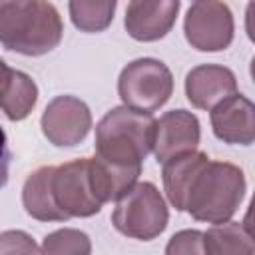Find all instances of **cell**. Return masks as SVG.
<instances>
[{
  "instance_id": "6da1fadb",
  "label": "cell",
  "mask_w": 255,
  "mask_h": 255,
  "mask_svg": "<svg viewBox=\"0 0 255 255\" xmlns=\"http://www.w3.org/2000/svg\"><path fill=\"white\" fill-rule=\"evenodd\" d=\"M64 36V22L58 8L44 0H2L0 42L4 50L22 56H44Z\"/></svg>"
},
{
  "instance_id": "7a4b0ae2",
  "label": "cell",
  "mask_w": 255,
  "mask_h": 255,
  "mask_svg": "<svg viewBox=\"0 0 255 255\" xmlns=\"http://www.w3.org/2000/svg\"><path fill=\"white\" fill-rule=\"evenodd\" d=\"M155 118L128 106H116L96 126V155L122 167H141L153 151Z\"/></svg>"
},
{
  "instance_id": "3957f363",
  "label": "cell",
  "mask_w": 255,
  "mask_h": 255,
  "mask_svg": "<svg viewBox=\"0 0 255 255\" xmlns=\"http://www.w3.org/2000/svg\"><path fill=\"white\" fill-rule=\"evenodd\" d=\"M247 181L239 165L229 161H209L193 179L185 211L203 223H227L245 197Z\"/></svg>"
},
{
  "instance_id": "277c9868",
  "label": "cell",
  "mask_w": 255,
  "mask_h": 255,
  "mask_svg": "<svg viewBox=\"0 0 255 255\" xmlns=\"http://www.w3.org/2000/svg\"><path fill=\"white\" fill-rule=\"evenodd\" d=\"M169 221V209L151 181H139L128 189L112 211V225L126 237L151 241L159 237Z\"/></svg>"
},
{
  "instance_id": "5b68a950",
  "label": "cell",
  "mask_w": 255,
  "mask_h": 255,
  "mask_svg": "<svg viewBox=\"0 0 255 255\" xmlns=\"http://www.w3.org/2000/svg\"><path fill=\"white\" fill-rule=\"evenodd\" d=\"M173 94L171 70L157 58L131 60L118 78V96L124 106L139 112H155Z\"/></svg>"
},
{
  "instance_id": "8992f818",
  "label": "cell",
  "mask_w": 255,
  "mask_h": 255,
  "mask_svg": "<svg viewBox=\"0 0 255 255\" xmlns=\"http://www.w3.org/2000/svg\"><path fill=\"white\" fill-rule=\"evenodd\" d=\"M183 34L191 48L199 52H221L233 42V12L225 2L199 0L193 2L183 20Z\"/></svg>"
},
{
  "instance_id": "52a82bcc",
  "label": "cell",
  "mask_w": 255,
  "mask_h": 255,
  "mask_svg": "<svg viewBox=\"0 0 255 255\" xmlns=\"http://www.w3.org/2000/svg\"><path fill=\"white\" fill-rule=\"evenodd\" d=\"M44 137L56 147H74L86 139L92 129V112L76 96H56L44 108L40 118Z\"/></svg>"
},
{
  "instance_id": "ba28073f",
  "label": "cell",
  "mask_w": 255,
  "mask_h": 255,
  "mask_svg": "<svg viewBox=\"0 0 255 255\" xmlns=\"http://www.w3.org/2000/svg\"><path fill=\"white\" fill-rule=\"evenodd\" d=\"M201 139V126L195 114L177 108L165 112L155 122L153 155L157 163H165L189 151H197Z\"/></svg>"
},
{
  "instance_id": "9c48e42d",
  "label": "cell",
  "mask_w": 255,
  "mask_h": 255,
  "mask_svg": "<svg viewBox=\"0 0 255 255\" xmlns=\"http://www.w3.org/2000/svg\"><path fill=\"white\" fill-rule=\"evenodd\" d=\"M179 8V0H133L126 8V32L137 42L161 40L171 32Z\"/></svg>"
},
{
  "instance_id": "30bf717a",
  "label": "cell",
  "mask_w": 255,
  "mask_h": 255,
  "mask_svg": "<svg viewBox=\"0 0 255 255\" xmlns=\"http://www.w3.org/2000/svg\"><path fill=\"white\" fill-rule=\"evenodd\" d=\"M211 129L217 139L229 145L255 143V102L233 94L209 112Z\"/></svg>"
},
{
  "instance_id": "8fae6325",
  "label": "cell",
  "mask_w": 255,
  "mask_h": 255,
  "mask_svg": "<svg viewBox=\"0 0 255 255\" xmlns=\"http://www.w3.org/2000/svg\"><path fill=\"white\" fill-rule=\"evenodd\" d=\"M237 94V78L233 70L221 64H199L185 76L187 102L197 110L211 112L217 104Z\"/></svg>"
},
{
  "instance_id": "7c38bea8",
  "label": "cell",
  "mask_w": 255,
  "mask_h": 255,
  "mask_svg": "<svg viewBox=\"0 0 255 255\" xmlns=\"http://www.w3.org/2000/svg\"><path fill=\"white\" fill-rule=\"evenodd\" d=\"M209 155L205 151H189L179 157H173L163 163L161 179H163V191L169 199V203L177 211H185V199L187 191L197 177V173L209 163Z\"/></svg>"
},
{
  "instance_id": "4fadbf2b",
  "label": "cell",
  "mask_w": 255,
  "mask_h": 255,
  "mask_svg": "<svg viewBox=\"0 0 255 255\" xmlns=\"http://www.w3.org/2000/svg\"><path fill=\"white\" fill-rule=\"evenodd\" d=\"M54 165H42L34 169L22 185V205L32 219L38 221H66L52 191Z\"/></svg>"
},
{
  "instance_id": "5bb4252c",
  "label": "cell",
  "mask_w": 255,
  "mask_h": 255,
  "mask_svg": "<svg viewBox=\"0 0 255 255\" xmlns=\"http://www.w3.org/2000/svg\"><path fill=\"white\" fill-rule=\"evenodd\" d=\"M2 112L10 122L26 120L38 102V86L36 82L20 70L2 64Z\"/></svg>"
},
{
  "instance_id": "9a60e30c",
  "label": "cell",
  "mask_w": 255,
  "mask_h": 255,
  "mask_svg": "<svg viewBox=\"0 0 255 255\" xmlns=\"http://www.w3.org/2000/svg\"><path fill=\"white\" fill-rule=\"evenodd\" d=\"M205 255H255V241L243 223L227 221L203 231Z\"/></svg>"
},
{
  "instance_id": "2e32d148",
  "label": "cell",
  "mask_w": 255,
  "mask_h": 255,
  "mask_svg": "<svg viewBox=\"0 0 255 255\" xmlns=\"http://www.w3.org/2000/svg\"><path fill=\"white\" fill-rule=\"evenodd\" d=\"M116 8V0H72L68 4L72 24L88 34L104 32L112 24Z\"/></svg>"
},
{
  "instance_id": "e0dca14e",
  "label": "cell",
  "mask_w": 255,
  "mask_h": 255,
  "mask_svg": "<svg viewBox=\"0 0 255 255\" xmlns=\"http://www.w3.org/2000/svg\"><path fill=\"white\" fill-rule=\"evenodd\" d=\"M42 255H92V239L74 227L56 229L44 237Z\"/></svg>"
},
{
  "instance_id": "ac0fdd59",
  "label": "cell",
  "mask_w": 255,
  "mask_h": 255,
  "mask_svg": "<svg viewBox=\"0 0 255 255\" xmlns=\"http://www.w3.org/2000/svg\"><path fill=\"white\" fill-rule=\"evenodd\" d=\"M165 255H205L203 231L181 229L173 233L165 245Z\"/></svg>"
},
{
  "instance_id": "d6986e66",
  "label": "cell",
  "mask_w": 255,
  "mask_h": 255,
  "mask_svg": "<svg viewBox=\"0 0 255 255\" xmlns=\"http://www.w3.org/2000/svg\"><path fill=\"white\" fill-rule=\"evenodd\" d=\"M0 255H42V249L22 229H6L0 233Z\"/></svg>"
},
{
  "instance_id": "ffe728a7",
  "label": "cell",
  "mask_w": 255,
  "mask_h": 255,
  "mask_svg": "<svg viewBox=\"0 0 255 255\" xmlns=\"http://www.w3.org/2000/svg\"><path fill=\"white\" fill-rule=\"evenodd\" d=\"M245 32H247V38L255 44V0L249 2L245 8Z\"/></svg>"
},
{
  "instance_id": "44dd1931",
  "label": "cell",
  "mask_w": 255,
  "mask_h": 255,
  "mask_svg": "<svg viewBox=\"0 0 255 255\" xmlns=\"http://www.w3.org/2000/svg\"><path fill=\"white\" fill-rule=\"evenodd\" d=\"M243 227L247 229V233H249V235H251V239L255 241V191H253V197H251L249 207H247V211H245Z\"/></svg>"
},
{
  "instance_id": "7402d4cb",
  "label": "cell",
  "mask_w": 255,
  "mask_h": 255,
  "mask_svg": "<svg viewBox=\"0 0 255 255\" xmlns=\"http://www.w3.org/2000/svg\"><path fill=\"white\" fill-rule=\"evenodd\" d=\"M249 74H251V80L255 82V56L251 58V64H249Z\"/></svg>"
}]
</instances>
